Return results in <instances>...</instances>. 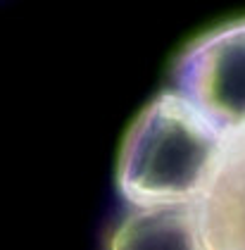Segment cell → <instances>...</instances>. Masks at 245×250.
<instances>
[{"instance_id":"obj_1","label":"cell","mask_w":245,"mask_h":250,"mask_svg":"<svg viewBox=\"0 0 245 250\" xmlns=\"http://www.w3.org/2000/svg\"><path fill=\"white\" fill-rule=\"evenodd\" d=\"M226 134L184 93L167 88L136 117L117 162L129 208H188L200 200Z\"/></svg>"},{"instance_id":"obj_3","label":"cell","mask_w":245,"mask_h":250,"mask_svg":"<svg viewBox=\"0 0 245 250\" xmlns=\"http://www.w3.org/2000/svg\"><path fill=\"white\" fill-rule=\"evenodd\" d=\"M193 208L209 250H245V124L226 134L217 167Z\"/></svg>"},{"instance_id":"obj_4","label":"cell","mask_w":245,"mask_h":250,"mask_svg":"<svg viewBox=\"0 0 245 250\" xmlns=\"http://www.w3.org/2000/svg\"><path fill=\"white\" fill-rule=\"evenodd\" d=\"M107 250H209L193 205L129 208L107 238Z\"/></svg>"},{"instance_id":"obj_2","label":"cell","mask_w":245,"mask_h":250,"mask_svg":"<svg viewBox=\"0 0 245 250\" xmlns=\"http://www.w3.org/2000/svg\"><path fill=\"white\" fill-rule=\"evenodd\" d=\"M171 88L224 134L245 124V17L193 39L171 67Z\"/></svg>"}]
</instances>
